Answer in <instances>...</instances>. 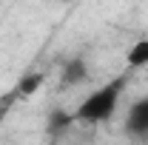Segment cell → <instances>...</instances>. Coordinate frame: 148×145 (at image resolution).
Instances as JSON below:
<instances>
[{"instance_id": "2", "label": "cell", "mask_w": 148, "mask_h": 145, "mask_svg": "<svg viewBox=\"0 0 148 145\" xmlns=\"http://www.w3.org/2000/svg\"><path fill=\"white\" fill-rule=\"evenodd\" d=\"M123 128H125V134L131 140H137V142H145L148 140V94L145 97H137L128 105Z\"/></svg>"}, {"instance_id": "7", "label": "cell", "mask_w": 148, "mask_h": 145, "mask_svg": "<svg viewBox=\"0 0 148 145\" xmlns=\"http://www.w3.org/2000/svg\"><path fill=\"white\" fill-rule=\"evenodd\" d=\"M57 3H71V0H57Z\"/></svg>"}, {"instance_id": "3", "label": "cell", "mask_w": 148, "mask_h": 145, "mask_svg": "<svg viewBox=\"0 0 148 145\" xmlns=\"http://www.w3.org/2000/svg\"><path fill=\"white\" fill-rule=\"evenodd\" d=\"M88 77H91V68H88V60L83 54H74L63 63V71H60L63 85H83V83H88Z\"/></svg>"}, {"instance_id": "5", "label": "cell", "mask_w": 148, "mask_h": 145, "mask_svg": "<svg viewBox=\"0 0 148 145\" xmlns=\"http://www.w3.org/2000/svg\"><path fill=\"white\" fill-rule=\"evenodd\" d=\"M43 80H46V77H43L40 71H32V74H26V77L20 80V85H17V97H23V100H26V97L37 94V88L43 85Z\"/></svg>"}, {"instance_id": "1", "label": "cell", "mask_w": 148, "mask_h": 145, "mask_svg": "<svg viewBox=\"0 0 148 145\" xmlns=\"http://www.w3.org/2000/svg\"><path fill=\"white\" fill-rule=\"evenodd\" d=\"M125 85H128V77L125 74H117L111 77L108 83L97 85L91 94H86L77 108L71 111L74 122H83V125H100V122H108L111 117L120 108V100L125 94Z\"/></svg>"}, {"instance_id": "6", "label": "cell", "mask_w": 148, "mask_h": 145, "mask_svg": "<svg viewBox=\"0 0 148 145\" xmlns=\"http://www.w3.org/2000/svg\"><path fill=\"white\" fill-rule=\"evenodd\" d=\"M71 122H74L71 111H54V114H49V131H60V128L71 125Z\"/></svg>"}, {"instance_id": "4", "label": "cell", "mask_w": 148, "mask_h": 145, "mask_svg": "<svg viewBox=\"0 0 148 145\" xmlns=\"http://www.w3.org/2000/svg\"><path fill=\"white\" fill-rule=\"evenodd\" d=\"M125 63H128V68H145L148 66V37L145 40H137V43L128 49Z\"/></svg>"}]
</instances>
